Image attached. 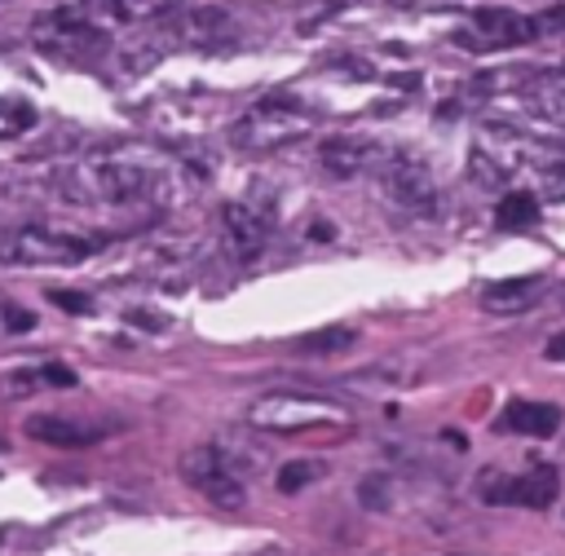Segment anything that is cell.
I'll use <instances>...</instances> for the list:
<instances>
[{"instance_id":"cell-23","label":"cell","mask_w":565,"mask_h":556,"mask_svg":"<svg viewBox=\"0 0 565 556\" xmlns=\"http://www.w3.org/2000/svg\"><path fill=\"white\" fill-rule=\"evenodd\" d=\"M57 309H71V313H93V300L84 291H49Z\"/></svg>"},{"instance_id":"cell-22","label":"cell","mask_w":565,"mask_h":556,"mask_svg":"<svg viewBox=\"0 0 565 556\" xmlns=\"http://www.w3.org/2000/svg\"><path fill=\"white\" fill-rule=\"evenodd\" d=\"M547 203H565V159H547L543 163V181H539Z\"/></svg>"},{"instance_id":"cell-3","label":"cell","mask_w":565,"mask_h":556,"mask_svg":"<svg viewBox=\"0 0 565 556\" xmlns=\"http://www.w3.org/2000/svg\"><path fill=\"white\" fill-rule=\"evenodd\" d=\"M309 128H313L309 110H305L296 97L274 93V97H260V101L230 128V141H234L238 150H247V154H269V150H282V146L300 141V137H309Z\"/></svg>"},{"instance_id":"cell-21","label":"cell","mask_w":565,"mask_h":556,"mask_svg":"<svg viewBox=\"0 0 565 556\" xmlns=\"http://www.w3.org/2000/svg\"><path fill=\"white\" fill-rule=\"evenodd\" d=\"M358 499H362V507H371V512H388V503H393V485H388V472H371V477H362V485H358Z\"/></svg>"},{"instance_id":"cell-10","label":"cell","mask_w":565,"mask_h":556,"mask_svg":"<svg viewBox=\"0 0 565 556\" xmlns=\"http://www.w3.org/2000/svg\"><path fill=\"white\" fill-rule=\"evenodd\" d=\"M375 154H380V146L371 137H358V132H335L318 146V163L331 177H358L362 168L375 163Z\"/></svg>"},{"instance_id":"cell-5","label":"cell","mask_w":565,"mask_h":556,"mask_svg":"<svg viewBox=\"0 0 565 556\" xmlns=\"http://www.w3.org/2000/svg\"><path fill=\"white\" fill-rule=\"evenodd\" d=\"M181 477H185V485H194L212 507H243V503H247V472H243L216 441L190 446V450L181 455Z\"/></svg>"},{"instance_id":"cell-12","label":"cell","mask_w":565,"mask_h":556,"mask_svg":"<svg viewBox=\"0 0 565 556\" xmlns=\"http://www.w3.org/2000/svg\"><path fill=\"white\" fill-rule=\"evenodd\" d=\"M521 101L534 119H547V124H565V71L552 66V71H539L530 75V84L521 88Z\"/></svg>"},{"instance_id":"cell-24","label":"cell","mask_w":565,"mask_h":556,"mask_svg":"<svg viewBox=\"0 0 565 556\" xmlns=\"http://www.w3.org/2000/svg\"><path fill=\"white\" fill-rule=\"evenodd\" d=\"M0 318H4L9 331H31V327H35V318H31L26 309H13V304H0Z\"/></svg>"},{"instance_id":"cell-26","label":"cell","mask_w":565,"mask_h":556,"mask_svg":"<svg viewBox=\"0 0 565 556\" xmlns=\"http://www.w3.org/2000/svg\"><path fill=\"white\" fill-rule=\"evenodd\" d=\"M552 362H565V331H556L552 340H547V349H543Z\"/></svg>"},{"instance_id":"cell-13","label":"cell","mask_w":565,"mask_h":556,"mask_svg":"<svg viewBox=\"0 0 565 556\" xmlns=\"http://www.w3.org/2000/svg\"><path fill=\"white\" fill-rule=\"evenodd\" d=\"M561 406L556 402H508L503 410V428L521 432V437H552L561 428Z\"/></svg>"},{"instance_id":"cell-25","label":"cell","mask_w":565,"mask_h":556,"mask_svg":"<svg viewBox=\"0 0 565 556\" xmlns=\"http://www.w3.org/2000/svg\"><path fill=\"white\" fill-rule=\"evenodd\" d=\"M534 22H539V35H543V31H556V26H565V4H561V9H543Z\"/></svg>"},{"instance_id":"cell-14","label":"cell","mask_w":565,"mask_h":556,"mask_svg":"<svg viewBox=\"0 0 565 556\" xmlns=\"http://www.w3.org/2000/svg\"><path fill=\"white\" fill-rule=\"evenodd\" d=\"M539 278H503V282H490L481 291V309L486 313H521L539 300Z\"/></svg>"},{"instance_id":"cell-1","label":"cell","mask_w":565,"mask_h":556,"mask_svg":"<svg viewBox=\"0 0 565 556\" xmlns=\"http://www.w3.org/2000/svg\"><path fill=\"white\" fill-rule=\"evenodd\" d=\"M154 172L132 159H79L53 177L57 194L71 203H93V207H124L137 203L154 190Z\"/></svg>"},{"instance_id":"cell-9","label":"cell","mask_w":565,"mask_h":556,"mask_svg":"<svg viewBox=\"0 0 565 556\" xmlns=\"http://www.w3.org/2000/svg\"><path fill=\"white\" fill-rule=\"evenodd\" d=\"M472 26H477V40L490 44V49L525 44V40L539 35L534 13H516V9H477V13H472Z\"/></svg>"},{"instance_id":"cell-16","label":"cell","mask_w":565,"mask_h":556,"mask_svg":"<svg viewBox=\"0 0 565 556\" xmlns=\"http://www.w3.org/2000/svg\"><path fill=\"white\" fill-rule=\"evenodd\" d=\"M494 221H499V229H530L539 221V199L525 194V190H512V194L499 199Z\"/></svg>"},{"instance_id":"cell-11","label":"cell","mask_w":565,"mask_h":556,"mask_svg":"<svg viewBox=\"0 0 565 556\" xmlns=\"http://www.w3.org/2000/svg\"><path fill=\"white\" fill-rule=\"evenodd\" d=\"M26 437L44 441V446H62V450H79V446H93L102 437L97 424H84V419H66V415H31L22 424Z\"/></svg>"},{"instance_id":"cell-20","label":"cell","mask_w":565,"mask_h":556,"mask_svg":"<svg viewBox=\"0 0 565 556\" xmlns=\"http://www.w3.org/2000/svg\"><path fill=\"white\" fill-rule=\"evenodd\" d=\"M35 128V110L26 101H9L0 97V137H22Z\"/></svg>"},{"instance_id":"cell-19","label":"cell","mask_w":565,"mask_h":556,"mask_svg":"<svg viewBox=\"0 0 565 556\" xmlns=\"http://www.w3.org/2000/svg\"><path fill=\"white\" fill-rule=\"evenodd\" d=\"M468 177H472L481 190H503V185L512 181V177H508V172H503V168H499L490 154H481L477 146L468 150Z\"/></svg>"},{"instance_id":"cell-15","label":"cell","mask_w":565,"mask_h":556,"mask_svg":"<svg viewBox=\"0 0 565 556\" xmlns=\"http://www.w3.org/2000/svg\"><path fill=\"white\" fill-rule=\"evenodd\" d=\"M177 18H172V26L185 35V40H207L212 31H221L225 26V9H216V4H199V9H172Z\"/></svg>"},{"instance_id":"cell-17","label":"cell","mask_w":565,"mask_h":556,"mask_svg":"<svg viewBox=\"0 0 565 556\" xmlns=\"http://www.w3.org/2000/svg\"><path fill=\"white\" fill-rule=\"evenodd\" d=\"M322 472H327V463H318V459H291V463H282V468H278L274 485H278L282 494H296V490L313 485Z\"/></svg>"},{"instance_id":"cell-6","label":"cell","mask_w":565,"mask_h":556,"mask_svg":"<svg viewBox=\"0 0 565 556\" xmlns=\"http://www.w3.org/2000/svg\"><path fill=\"white\" fill-rule=\"evenodd\" d=\"M380 190L388 203L406 212H433L437 207V177L419 154H388L380 168Z\"/></svg>"},{"instance_id":"cell-8","label":"cell","mask_w":565,"mask_h":556,"mask_svg":"<svg viewBox=\"0 0 565 556\" xmlns=\"http://www.w3.org/2000/svg\"><path fill=\"white\" fill-rule=\"evenodd\" d=\"M221 225H225V243L238 260H256L269 243V229H274V207L269 203H225L221 207Z\"/></svg>"},{"instance_id":"cell-4","label":"cell","mask_w":565,"mask_h":556,"mask_svg":"<svg viewBox=\"0 0 565 556\" xmlns=\"http://www.w3.org/2000/svg\"><path fill=\"white\" fill-rule=\"evenodd\" d=\"M93 238H79L57 225H4L0 265H79L88 260Z\"/></svg>"},{"instance_id":"cell-7","label":"cell","mask_w":565,"mask_h":556,"mask_svg":"<svg viewBox=\"0 0 565 556\" xmlns=\"http://www.w3.org/2000/svg\"><path fill=\"white\" fill-rule=\"evenodd\" d=\"M561 494V472L556 468H530L516 477H499L486 472L481 481V499L486 503H516V507H547Z\"/></svg>"},{"instance_id":"cell-18","label":"cell","mask_w":565,"mask_h":556,"mask_svg":"<svg viewBox=\"0 0 565 556\" xmlns=\"http://www.w3.org/2000/svg\"><path fill=\"white\" fill-rule=\"evenodd\" d=\"M353 340H358V331H349V327H327V331L300 335L291 349H300V353H340V349H349Z\"/></svg>"},{"instance_id":"cell-2","label":"cell","mask_w":565,"mask_h":556,"mask_svg":"<svg viewBox=\"0 0 565 556\" xmlns=\"http://www.w3.org/2000/svg\"><path fill=\"white\" fill-rule=\"evenodd\" d=\"M247 424L274 437H305V432H349L353 419L344 406L318 393L278 388V393H260L256 402H247Z\"/></svg>"}]
</instances>
